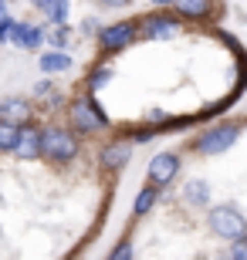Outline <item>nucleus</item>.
<instances>
[{"mask_svg": "<svg viewBox=\"0 0 247 260\" xmlns=\"http://www.w3.org/2000/svg\"><path fill=\"white\" fill-rule=\"evenodd\" d=\"M41 155H48L54 162H71L78 155L75 135L65 132V128H44V132H41Z\"/></svg>", "mask_w": 247, "mask_h": 260, "instance_id": "obj_1", "label": "nucleus"}, {"mask_svg": "<svg viewBox=\"0 0 247 260\" xmlns=\"http://www.w3.org/2000/svg\"><path fill=\"white\" fill-rule=\"evenodd\" d=\"M71 125H75V132H102L105 125H108V118L98 112V105L92 102V98H78L75 105H71Z\"/></svg>", "mask_w": 247, "mask_h": 260, "instance_id": "obj_2", "label": "nucleus"}, {"mask_svg": "<svg viewBox=\"0 0 247 260\" xmlns=\"http://www.w3.org/2000/svg\"><path fill=\"white\" fill-rule=\"evenodd\" d=\"M210 226H213L224 240L247 237V220L240 216L237 210H230V206H217V210H210Z\"/></svg>", "mask_w": 247, "mask_h": 260, "instance_id": "obj_3", "label": "nucleus"}, {"mask_svg": "<svg viewBox=\"0 0 247 260\" xmlns=\"http://www.w3.org/2000/svg\"><path fill=\"white\" fill-rule=\"evenodd\" d=\"M237 132H240V128L230 125V122L207 128V132L200 135V142H197V152H200V155H217V152H224V149H230V145H234Z\"/></svg>", "mask_w": 247, "mask_h": 260, "instance_id": "obj_4", "label": "nucleus"}, {"mask_svg": "<svg viewBox=\"0 0 247 260\" xmlns=\"http://www.w3.org/2000/svg\"><path fill=\"white\" fill-rule=\"evenodd\" d=\"M135 24L139 20H119V24H108V27L98 34V41H102V48L105 51H122V48H129L135 41Z\"/></svg>", "mask_w": 247, "mask_h": 260, "instance_id": "obj_5", "label": "nucleus"}, {"mask_svg": "<svg viewBox=\"0 0 247 260\" xmlns=\"http://www.w3.org/2000/svg\"><path fill=\"white\" fill-rule=\"evenodd\" d=\"M176 173H180V159H176L173 152H159V155H152V162H149V183L166 186Z\"/></svg>", "mask_w": 247, "mask_h": 260, "instance_id": "obj_6", "label": "nucleus"}, {"mask_svg": "<svg viewBox=\"0 0 247 260\" xmlns=\"http://www.w3.org/2000/svg\"><path fill=\"white\" fill-rule=\"evenodd\" d=\"M180 30V20L173 17V14H149V17L143 20V34L146 38H173Z\"/></svg>", "mask_w": 247, "mask_h": 260, "instance_id": "obj_7", "label": "nucleus"}, {"mask_svg": "<svg viewBox=\"0 0 247 260\" xmlns=\"http://www.w3.org/2000/svg\"><path fill=\"white\" fill-rule=\"evenodd\" d=\"M10 41H14L17 48H24V51H38L44 38H41L38 24H17V20H14V27H10Z\"/></svg>", "mask_w": 247, "mask_h": 260, "instance_id": "obj_8", "label": "nucleus"}, {"mask_svg": "<svg viewBox=\"0 0 247 260\" xmlns=\"http://www.w3.org/2000/svg\"><path fill=\"white\" fill-rule=\"evenodd\" d=\"M17 159H38L41 155V132L31 125H20V139H17Z\"/></svg>", "mask_w": 247, "mask_h": 260, "instance_id": "obj_9", "label": "nucleus"}, {"mask_svg": "<svg viewBox=\"0 0 247 260\" xmlns=\"http://www.w3.org/2000/svg\"><path fill=\"white\" fill-rule=\"evenodd\" d=\"M0 118H4V122H14V125H28L31 122V105L24 98H7V102L0 105Z\"/></svg>", "mask_w": 247, "mask_h": 260, "instance_id": "obj_10", "label": "nucleus"}, {"mask_svg": "<svg viewBox=\"0 0 247 260\" xmlns=\"http://www.w3.org/2000/svg\"><path fill=\"white\" fill-rule=\"evenodd\" d=\"M129 155H132V145H129V142L105 145V149H102V166H105V169H119V166L129 162Z\"/></svg>", "mask_w": 247, "mask_h": 260, "instance_id": "obj_11", "label": "nucleus"}, {"mask_svg": "<svg viewBox=\"0 0 247 260\" xmlns=\"http://www.w3.org/2000/svg\"><path fill=\"white\" fill-rule=\"evenodd\" d=\"M68 68H71V58L65 54V48L41 54V71H44V75H54V71H68Z\"/></svg>", "mask_w": 247, "mask_h": 260, "instance_id": "obj_12", "label": "nucleus"}, {"mask_svg": "<svg viewBox=\"0 0 247 260\" xmlns=\"http://www.w3.org/2000/svg\"><path fill=\"white\" fill-rule=\"evenodd\" d=\"M34 4H38V10L48 14L51 24H65L68 20V0H34Z\"/></svg>", "mask_w": 247, "mask_h": 260, "instance_id": "obj_13", "label": "nucleus"}, {"mask_svg": "<svg viewBox=\"0 0 247 260\" xmlns=\"http://www.w3.org/2000/svg\"><path fill=\"white\" fill-rule=\"evenodd\" d=\"M17 139H20V125L0 118V152H14L17 149Z\"/></svg>", "mask_w": 247, "mask_h": 260, "instance_id": "obj_14", "label": "nucleus"}, {"mask_svg": "<svg viewBox=\"0 0 247 260\" xmlns=\"http://www.w3.org/2000/svg\"><path fill=\"white\" fill-rule=\"evenodd\" d=\"M176 10H180L183 17H207L210 0H176Z\"/></svg>", "mask_w": 247, "mask_h": 260, "instance_id": "obj_15", "label": "nucleus"}, {"mask_svg": "<svg viewBox=\"0 0 247 260\" xmlns=\"http://www.w3.org/2000/svg\"><path fill=\"white\" fill-rule=\"evenodd\" d=\"M152 203H156V186H146L143 193L135 196L132 213H135V216H143V213H149V210H152Z\"/></svg>", "mask_w": 247, "mask_h": 260, "instance_id": "obj_16", "label": "nucleus"}, {"mask_svg": "<svg viewBox=\"0 0 247 260\" xmlns=\"http://www.w3.org/2000/svg\"><path fill=\"white\" fill-rule=\"evenodd\" d=\"M10 27H14V20L7 14V0H0V41H10Z\"/></svg>", "mask_w": 247, "mask_h": 260, "instance_id": "obj_17", "label": "nucleus"}, {"mask_svg": "<svg viewBox=\"0 0 247 260\" xmlns=\"http://www.w3.org/2000/svg\"><path fill=\"white\" fill-rule=\"evenodd\" d=\"M108 78H112V71H108V68H95V71H92V81H88V85H92V91L105 88V85H108Z\"/></svg>", "mask_w": 247, "mask_h": 260, "instance_id": "obj_18", "label": "nucleus"}, {"mask_svg": "<svg viewBox=\"0 0 247 260\" xmlns=\"http://www.w3.org/2000/svg\"><path fill=\"white\" fill-rule=\"evenodd\" d=\"M186 200H190V203H207V189H203V183H190V186H186Z\"/></svg>", "mask_w": 247, "mask_h": 260, "instance_id": "obj_19", "label": "nucleus"}, {"mask_svg": "<svg viewBox=\"0 0 247 260\" xmlns=\"http://www.w3.org/2000/svg\"><path fill=\"white\" fill-rule=\"evenodd\" d=\"M51 44H54V48H65V44H68V30H65V24H54V30H51Z\"/></svg>", "mask_w": 247, "mask_h": 260, "instance_id": "obj_20", "label": "nucleus"}, {"mask_svg": "<svg viewBox=\"0 0 247 260\" xmlns=\"http://www.w3.org/2000/svg\"><path fill=\"white\" fill-rule=\"evenodd\" d=\"M230 257H237V260L247 257V240H244V237H237V240H234V247H230Z\"/></svg>", "mask_w": 247, "mask_h": 260, "instance_id": "obj_21", "label": "nucleus"}, {"mask_svg": "<svg viewBox=\"0 0 247 260\" xmlns=\"http://www.w3.org/2000/svg\"><path fill=\"white\" fill-rule=\"evenodd\" d=\"M112 257H115V260H119V257H132V243H125V240H122V243H119V247L112 250Z\"/></svg>", "mask_w": 247, "mask_h": 260, "instance_id": "obj_22", "label": "nucleus"}, {"mask_svg": "<svg viewBox=\"0 0 247 260\" xmlns=\"http://www.w3.org/2000/svg\"><path fill=\"white\" fill-rule=\"evenodd\" d=\"M156 132H149V128H143V132H135V142H149Z\"/></svg>", "mask_w": 247, "mask_h": 260, "instance_id": "obj_23", "label": "nucleus"}, {"mask_svg": "<svg viewBox=\"0 0 247 260\" xmlns=\"http://www.w3.org/2000/svg\"><path fill=\"white\" fill-rule=\"evenodd\" d=\"M102 4H108V7H125L129 0H102Z\"/></svg>", "mask_w": 247, "mask_h": 260, "instance_id": "obj_24", "label": "nucleus"}, {"mask_svg": "<svg viewBox=\"0 0 247 260\" xmlns=\"http://www.w3.org/2000/svg\"><path fill=\"white\" fill-rule=\"evenodd\" d=\"M152 4H159V7H166V4H176V0H152Z\"/></svg>", "mask_w": 247, "mask_h": 260, "instance_id": "obj_25", "label": "nucleus"}]
</instances>
